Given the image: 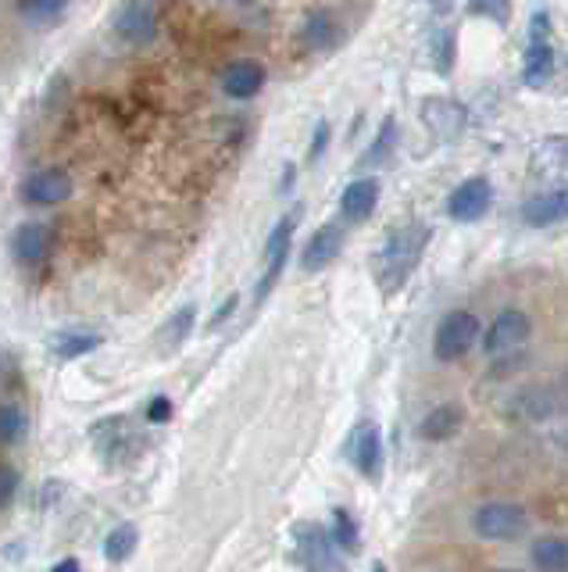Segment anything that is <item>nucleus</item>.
Here are the masks:
<instances>
[{
  "mask_svg": "<svg viewBox=\"0 0 568 572\" xmlns=\"http://www.w3.org/2000/svg\"><path fill=\"white\" fill-rule=\"evenodd\" d=\"M429 243V226L426 223H401L393 226L382 247L376 251V283L382 294H397V290L412 279L418 269Z\"/></svg>",
  "mask_w": 568,
  "mask_h": 572,
  "instance_id": "f257e3e1",
  "label": "nucleus"
},
{
  "mask_svg": "<svg viewBox=\"0 0 568 572\" xmlns=\"http://www.w3.org/2000/svg\"><path fill=\"white\" fill-rule=\"evenodd\" d=\"M90 444L101 452V458L108 461L111 469L132 466L136 458L143 455L147 441L132 430L129 416H104L90 425Z\"/></svg>",
  "mask_w": 568,
  "mask_h": 572,
  "instance_id": "f03ea898",
  "label": "nucleus"
},
{
  "mask_svg": "<svg viewBox=\"0 0 568 572\" xmlns=\"http://www.w3.org/2000/svg\"><path fill=\"white\" fill-rule=\"evenodd\" d=\"M472 530L483 541H493V544L522 541L529 533V512L522 505H515V501H487V505L476 508Z\"/></svg>",
  "mask_w": 568,
  "mask_h": 572,
  "instance_id": "7ed1b4c3",
  "label": "nucleus"
},
{
  "mask_svg": "<svg viewBox=\"0 0 568 572\" xmlns=\"http://www.w3.org/2000/svg\"><path fill=\"white\" fill-rule=\"evenodd\" d=\"M476 340H479V319H476L472 312L454 308V312L443 315L440 326H437V333H433V355L440 361H458V358H465L468 351L476 347Z\"/></svg>",
  "mask_w": 568,
  "mask_h": 572,
  "instance_id": "20e7f679",
  "label": "nucleus"
},
{
  "mask_svg": "<svg viewBox=\"0 0 568 572\" xmlns=\"http://www.w3.org/2000/svg\"><path fill=\"white\" fill-rule=\"evenodd\" d=\"M293 562L304 569H337V544L329 530L315 522H298L293 526Z\"/></svg>",
  "mask_w": 568,
  "mask_h": 572,
  "instance_id": "39448f33",
  "label": "nucleus"
},
{
  "mask_svg": "<svg viewBox=\"0 0 568 572\" xmlns=\"http://www.w3.org/2000/svg\"><path fill=\"white\" fill-rule=\"evenodd\" d=\"M529 333H533V322H529V315L522 308H504L497 319L490 322V330L483 336V351L490 358L497 355H512V351H518L529 340Z\"/></svg>",
  "mask_w": 568,
  "mask_h": 572,
  "instance_id": "423d86ee",
  "label": "nucleus"
},
{
  "mask_svg": "<svg viewBox=\"0 0 568 572\" xmlns=\"http://www.w3.org/2000/svg\"><path fill=\"white\" fill-rule=\"evenodd\" d=\"M18 198L33 208H54V204L72 198V176L65 168H40V173L22 179Z\"/></svg>",
  "mask_w": 568,
  "mask_h": 572,
  "instance_id": "0eeeda50",
  "label": "nucleus"
},
{
  "mask_svg": "<svg viewBox=\"0 0 568 572\" xmlns=\"http://www.w3.org/2000/svg\"><path fill=\"white\" fill-rule=\"evenodd\" d=\"M290 243H293V215L279 218L276 229H272L265 240V272L257 279V301H265L272 294V287L279 283V276L287 269V258H290Z\"/></svg>",
  "mask_w": 568,
  "mask_h": 572,
  "instance_id": "6e6552de",
  "label": "nucleus"
},
{
  "mask_svg": "<svg viewBox=\"0 0 568 572\" xmlns=\"http://www.w3.org/2000/svg\"><path fill=\"white\" fill-rule=\"evenodd\" d=\"M493 204V187L487 176H472L465 179L462 187H454V193L447 198V215L454 223H479Z\"/></svg>",
  "mask_w": 568,
  "mask_h": 572,
  "instance_id": "1a4fd4ad",
  "label": "nucleus"
},
{
  "mask_svg": "<svg viewBox=\"0 0 568 572\" xmlns=\"http://www.w3.org/2000/svg\"><path fill=\"white\" fill-rule=\"evenodd\" d=\"M115 33L126 47H147L157 33V11L151 0H126V8L118 11Z\"/></svg>",
  "mask_w": 568,
  "mask_h": 572,
  "instance_id": "9d476101",
  "label": "nucleus"
},
{
  "mask_svg": "<svg viewBox=\"0 0 568 572\" xmlns=\"http://www.w3.org/2000/svg\"><path fill=\"white\" fill-rule=\"evenodd\" d=\"M422 122L440 143H451L465 132L468 115H465V107L458 101H447V97H426L422 101Z\"/></svg>",
  "mask_w": 568,
  "mask_h": 572,
  "instance_id": "9b49d317",
  "label": "nucleus"
},
{
  "mask_svg": "<svg viewBox=\"0 0 568 572\" xmlns=\"http://www.w3.org/2000/svg\"><path fill=\"white\" fill-rule=\"evenodd\" d=\"M379 208V182L373 176H357L348 182V190L340 193V215L348 218L351 226H362L376 215Z\"/></svg>",
  "mask_w": 568,
  "mask_h": 572,
  "instance_id": "f8f14e48",
  "label": "nucleus"
},
{
  "mask_svg": "<svg viewBox=\"0 0 568 572\" xmlns=\"http://www.w3.org/2000/svg\"><path fill=\"white\" fill-rule=\"evenodd\" d=\"M533 176L547 187H568V137H547L533 154Z\"/></svg>",
  "mask_w": 568,
  "mask_h": 572,
  "instance_id": "ddd939ff",
  "label": "nucleus"
},
{
  "mask_svg": "<svg viewBox=\"0 0 568 572\" xmlns=\"http://www.w3.org/2000/svg\"><path fill=\"white\" fill-rule=\"evenodd\" d=\"M351 461L362 476L376 480L379 469H382V436H379V425L376 422H357V430L351 436Z\"/></svg>",
  "mask_w": 568,
  "mask_h": 572,
  "instance_id": "4468645a",
  "label": "nucleus"
},
{
  "mask_svg": "<svg viewBox=\"0 0 568 572\" xmlns=\"http://www.w3.org/2000/svg\"><path fill=\"white\" fill-rule=\"evenodd\" d=\"M343 247V229L337 223H326L323 229H315L312 240L304 243L301 251V269L304 272H323L332 265V258L340 254Z\"/></svg>",
  "mask_w": 568,
  "mask_h": 572,
  "instance_id": "2eb2a0df",
  "label": "nucleus"
},
{
  "mask_svg": "<svg viewBox=\"0 0 568 572\" xmlns=\"http://www.w3.org/2000/svg\"><path fill=\"white\" fill-rule=\"evenodd\" d=\"M265 87V68L257 61H232L222 72V93L232 97V101H251Z\"/></svg>",
  "mask_w": 568,
  "mask_h": 572,
  "instance_id": "dca6fc26",
  "label": "nucleus"
},
{
  "mask_svg": "<svg viewBox=\"0 0 568 572\" xmlns=\"http://www.w3.org/2000/svg\"><path fill=\"white\" fill-rule=\"evenodd\" d=\"M522 218L529 226H558L568 218V187H551L522 204Z\"/></svg>",
  "mask_w": 568,
  "mask_h": 572,
  "instance_id": "f3484780",
  "label": "nucleus"
},
{
  "mask_svg": "<svg viewBox=\"0 0 568 572\" xmlns=\"http://www.w3.org/2000/svg\"><path fill=\"white\" fill-rule=\"evenodd\" d=\"M47 226L40 223H22L15 229V237H11V254H15V262L22 269H36L43 258H47Z\"/></svg>",
  "mask_w": 568,
  "mask_h": 572,
  "instance_id": "a211bd4d",
  "label": "nucleus"
},
{
  "mask_svg": "<svg viewBox=\"0 0 568 572\" xmlns=\"http://www.w3.org/2000/svg\"><path fill=\"white\" fill-rule=\"evenodd\" d=\"M462 425H465V411L458 405H437L433 411H426L422 422H418V436L429 444H440V441L458 436Z\"/></svg>",
  "mask_w": 568,
  "mask_h": 572,
  "instance_id": "6ab92c4d",
  "label": "nucleus"
},
{
  "mask_svg": "<svg viewBox=\"0 0 568 572\" xmlns=\"http://www.w3.org/2000/svg\"><path fill=\"white\" fill-rule=\"evenodd\" d=\"M47 347H51V355L58 361H76L83 355H93V351L101 347V336L90 330H61L47 340Z\"/></svg>",
  "mask_w": 568,
  "mask_h": 572,
  "instance_id": "aec40b11",
  "label": "nucleus"
},
{
  "mask_svg": "<svg viewBox=\"0 0 568 572\" xmlns=\"http://www.w3.org/2000/svg\"><path fill=\"white\" fill-rule=\"evenodd\" d=\"M193 322H197L193 304H182L176 315H168V322L157 330V344H162L165 355H172V351H179L182 344H187L190 333H193Z\"/></svg>",
  "mask_w": 568,
  "mask_h": 572,
  "instance_id": "412c9836",
  "label": "nucleus"
},
{
  "mask_svg": "<svg viewBox=\"0 0 568 572\" xmlns=\"http://www.w3.org/2000/svg\"><path fill=\"white\" fill-rule=\"evenodd\" d=\"M554 76V51L547 40H529L526 51V68H522V82L526 87H543Z\"/></svg>",
  "mask_w": 568,
  "mask_h": 572,
  "instance_id": "4be33fe9",
  "label": "nucleus"
},
{
  "mask_svg": "<svg viewBox=\"0 0 568 572\" xmlns=\"http://www.w3.org/2000/svg\"><path fill=\"white\" fill-rule=\"evenodd\" d=\"M529 562L543 572H568V537H540L529 547Z\"/></svg>",
  "mask_w": 568,
  "mask_h": 572,
  "instance_id": "5701e85b",
  "label": "nucleus"
},
{
  "mask_svg": "<svg viewBox=\"0 0 568 572\" xmlns=\"http://www.w3.org/2000/svg\"><path fill=\"white\" fill-rule=\"evenodd\" d=\"M136 544H140V530H136L132 522H122V526H115L104 537V558L111 565L129 562L132 551H136Z\"/></svg>",
  "mask_w": 568,
  "mask_h": 572,
  "instance_id": "b1692460",
  "label": "nucleus"
},
{
  "mask_svg": "<svg viewBox=\"0 0 568 572\" xmlns=\"http://www.w3.org/2000/svg\"><path fill=\"white\" fill-rule=\"evenodd\" d=\"M29 419L18 405H0V447H15L26 441Z\"/></svg>",
  "mask_w": 568,
  "mask_h": 572,
  "instance_id": "393cba45",
  "label": "nucleus"
},
{
  "mask_svg": "<svg viewBox=\"0 0 568 572\" xmlns=\"http://www.w3.org/2000/svg\"><path fill=\"white\" fill-rule=\"evenodd\" d=\"M393 137H397V122H393V115H390V118L379 126L376 140H373V148H368L362 162H357V173H362V168H373V165H382V162H387V157L393 154Z\"/></svg>",
  "mask_w": 568,
  "mask_h": 572,
  "instance_id": "a878e982",
  "label": "nucleus"
},
{
  "mask_svg": "<svg viewBox=\"0 0 568 572\" xmlns=\"http://www.w3.org/2000/svg\"><path fill=\"white\" fill-rule=\"evenodd\" d=\"M329 537H332V544H337L343 555H354V551H357V544H362V537H357V522H354V516L348 512V508H337V512H332V530H329Z\"/></svg>",
  "mask_w": 568,
  "mask_h": 572,
  "instance_id": "bb28decb",
  "label": "nucleus"
},
{
  "mask_svg": "<svg viewBox=\"0 0 568 572\" xmlns=\"http://www.w3.org/2000/svg\"><path fill=\"white\" fill-rule=\"evenodd\" d=\"M332 29L337 26H332V18L326 15V11H315V15L304 22V43L312 47V51H329L332 40H337V33Z\"/></svg>",
  "mask_w": 568,
  "mask_h": 572,
  "instance_id": "cd10ccee",
  "label": "nucleus"
},
{
  "mask_svg": "<svg viewBox=\"0 0 568 572\" xmlns=\"http://www.w3.org/2000/svg\"><path fill=\"white\" fill-rule=\"evenodd\" d=\"M68 0H18V11L26 15L29 22H51L65 11Z\"/></svg>",
  "mask_w": 568,
  "mask_h": 572,
  "instance_id": "c85d7f7f",
  "label": "nucleus"
},
{
  "mask_svg": "<svg viewBox=\"0 0 568 572\" xmlns=\"http://www.w3.org/2000/svg\"><path fill=\"white\" fill-rule=\"evenodd\" d=\"M18 494V472L11 466H0V508H8Z\"/></svg>",
  "mask_w": 568,
  "mask_h": 572,
  "instance_id": "c756f323",
  "label": "nucleus"
},
{
  "mask_svg": "<svg viewBox=\"0 0 568 572\" xmlns=\"http://www.w3.org/2000/svg\"><path fill=\"white\" fill-rule=\"evenodd\" d=\"M468 11H472V15H493L497 22H508V4H504V0H472Z\"/></svg>",
  "mask_w": 568,
  "mask_h": 572,
  "instance_id": "7c9ffc66",
  "label": "nucleus"
},
{
  "mask_svg": "<svg viewBox=\"0 0 568 572\" xmlns=\"http://www.w3.org/2000/svg\"><path fill=\"white\" fill-rule=\"evenodd\" d=\"M168 419H172V401H168L165 394L151 397V405H147V422H151V425H162V422H168Z\"/></svg>",
  "mask_w": 568,
  "mask_h": 572,
  "instance_id": "2f4dec72",
  "label": "nucleus"
},
{
  "mask_svg": "<svg viewBox=\"0 0 568 572\" xmlns=\"http://www.w3.org/2000/svg\"><path fill=\"white\" fill-rule=\"evenodd\" d=\"M237 308H240V297H237V294H229V297L222 301L218 308H215L212 322H207V330H218V326H226V322L232 319V312H237Z\"/></svg>",
  "mask_w": 568,
  "mask_h": 572,
  "instance_id": "473e14b6",
  "label": "nucleus"
},
{
  "mask_svg": "<svg viewBox=\"0 0 568 572\" xmlns=\"http://www.w3.org/2000/svg\"><path fill=\"white\" fill-rule=\"evenodd\" d=\"M547 36H551V18L540 11V15L529 22V40H547Z\"/></svg>",
  "mask_w": 568,
  "mask_h": 572,
  "instance_id": "72a5a7b5",
  "label": "nucleus"
},
{
  "mask_svg": "<svg viewBox=\"0 0 568 572\" xmlns=\"http://www.w3.org/2000/svg\"><path fill=\"white\" fill-rule=\"evenodd\" d=\"M326 143H329V122H318V126H315V140H312V157L323 154Z\"/></svg>",
  "mask_w": 568,
  "mask_h": 572,
  "instance_id": "f704fd0d",
  "label": "nucleus"
},
{
  "mask_svg": "<svg viewBox=\"0 0 568 572\" xmlns=\"http://www.w3.org/2000/svg\"><path fill=\"white\" fill-rule=\"evenodd\" d=\"M79 569V558H61V562H54V572H76Z\"/></svg>",
  "mask_w": 568,
  "mask_h": 572,
  "instance_id": "c9c22d12",
  "label": "nucleus"
}]
</instances>
